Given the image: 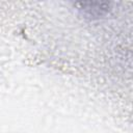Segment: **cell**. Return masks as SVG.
Masks as SVG:
<instances>
[{
  "instance_id": "6da1fadb",
  "label": "cell",
  "mask_w": 133,
  "mask_h": 133,
  "mask_svg": "<svg viewBox=\"0 0 133 133\" xmlns=\"http://www.w3.org/2000/svg\"><path fill=\"white\" fill-rule=\"evenodd\" d=\"M77 9L85 17L90 19H99L111 11L109 2H77L74 3Z\"/></svg>"
}]
</instances>
